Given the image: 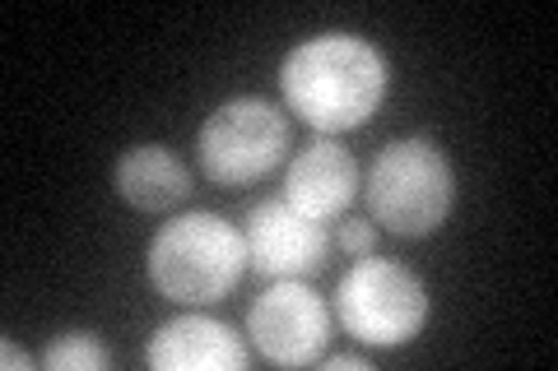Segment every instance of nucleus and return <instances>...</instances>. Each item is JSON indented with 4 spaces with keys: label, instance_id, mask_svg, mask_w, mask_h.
<instances>
[{
    "label": "nucleus",
    "instance_id": "13",
    "mask_svg": "<svg viewBox=\"0 0 558 371\" xmlns=\"http://www.w3.org/2000/svg\"><path fill=\"white\" fill-rule=\"evenodd\" d=\"M0 367H5V371H14V367L28 371V367H43V358H28V353L5 334V339H0Z\"/></svg>",
    "mask_w": 558,
    "mask_h": 371
},
{
    "label": "nucleus",
    "instance_id": "3",
    "mask_svg": "<svg viewBox=\"0 0 558 371\" xmlns=\"http://www.w3.org/2000/svg\"><path fill=\"white\" fill-rule=\"evenodd\" d=\"M363 200L373 223H381L391 237H433L457 200V172L428 135H405L373 158L363 176Z\"/></svg>",
    "mask_w": 558,
    "mask_h": 371
},
{
    "label": "nucleus",
    "instance_id": "6",
    "mask_svg": "<svg viewBox=\"0 0 558 371\" xmlns=\"http://www.w3.org/2000/svg\"><path fill=\"white\" fill-rule=\"evenodd\" d=\"M247 334L266 362L307 367L330 344V307L303 279H270V288L247 307Z\"/></svg>",
    "mask_w": 558,
    "mask_h": 371
},
{
    "label": "nucleus",
    "instance_id": "5",
    "mask_svg": "<svg viewBox=\"0 0 558 371\" xmlns=\"http://www.w3.org/2000/svg\"><path fill=\"white\" fill-rule=\"evenodd\" d=\"M289 158V116L270 98H229L201 121L196 163L215 186H252Z\"/></svg>",
    "mask_w": 558,
    "mask_h": 371
},
{
    "label": "nucleus",
    "instance_id": "8",
    "mask_svg": "<svg viewBox=\"0 0 558 371\" xmlns=\"http://www.w3.org/2000/svg\"><path fill=\"white\" fill-rule=\"evenodd\" d=\"M359 190H363V172L354 153L330 135H317L312 145H303L284 168V200L317 223L340 219Z\"/></svg>",
    "mask_w": 558,
    "mask_h": 371
},
{
    "label": "nucleus",
    "instance_id": "14",
    "mask_svg": "<svg viewBox=\"0 0 558 371\" xmlns=\"http://www.w3.org/2000/svg\"><path fill=\"white\" fill-rule=\"evenodd\" d=\"M326 371H368L373 362L368 358H359V353H322L317 358Z\"/></svg>",
    "mask_w": 558,
    "mask_h": 371
},
{
    "label": "nucleus",
    "instance_id": "12",
    "mask_svg": "<svg viewBox=\"0 0 558 371\" xmlns=\"http://www.w3.org/2000/svg\"><path fill=\"white\" fill-rule=\"evenodd\" d=\"M336 242L344 246L349 256H373L377 251V223H368V219H344Z\"/></svg>",
    "mask_w": 558,
    "mask_h": 371
},
{
    "label": "nucleus",
    "instance_id": "1",
    "mask_svg": "<svg viewBox=\"0 0 558 371\" xmlns=\"http://www.w3.org/2000/svg\"><path fill=\"white\" fill-rule=\"evenodd\" d=\"M391 88L387 57L359 33H312L293 42L279 61V94L284 108L317 135L359 131L377 116Z\"/></svg>",
    "mask_w": 558,
    "mask_h": 371
},
{
    "label": "nucleus",
    "instance_id": "10",
    "mask_svg": "<svg viewBox=\"0 0 558 371\" xmlns=\"http://www.w3.org/2000/svg\"><path fill=\"white\" fill-rule=\"evenodd\" d=\"M112 186L140 214H168V209L186 205L191 196V172L172 149L163 145H135L117 158Z\"/></svg>",
    "mask_w": 558,
    "mask_h": 371
},
{
    "label": "nucleus",
    "instance_id": "7",
    "mask_svg": "<svg viewBox=\"0 0 558 371\" xmlns=\"http://www.w3.org/2000/svg\"><path fill=\"white\" fill-rule=\"evenodd\" d=\"M242 246H247V270L260 279H307L326 264L330 233L326 223L299 214L284 196H270L247 209Z\"/></svg>",
    "mask_w": 558,
    "mask_h": 371
},
{
    "label": "nucleus",
    "instance_id": "11",
    "mask_svg": "<svg viewBox=\"0 0 558 371\" xmlns=\"http://www.w3.org/2000/svg\"><path fill=\"white\" fill-rule=\"evenodd\" d=\"M43 367L47 371H108L112 367V353L102 348L98 334L70 330V334H61V339H51L43 348Z\"/></svg>",
    "mask_w": 558,
    "mask_h": 371
},
{
    "label": "nucleus",
    "instance_id": "9",
    "mask_svg": "<svg viewBox=\"0 0 558 371\" xmlns=\"http://www.w3.org/2000/svg\"><path fill=\"white\" fill-rule=\"evenodd\" d=\"M145 362L154 371H242L247 348H242V334H233L215 316L182 311L149 334Z\"/></svg>",
    "mask_w": 558,
    "mask_h": 371
},
{
    "label": "nucleus",
    "instance_id": "2",
    "mask_svg": "<svg viewBox=\"0 0 558 371\" xmlns=\"http://www.w3.org/2000/svg\"><path fill=\"white\" fill-rule=\"evenodd\" d=\"M242 270H247L242 227L209 214V209H191V214L168 219L149 237V251H145L149 284L178 307L223 302L242 284Z\"/></svg>",
    "mask_w": 558,
    "mask_h": 371
},
{
    "label": "nucleus",
    "instance_id": "4",
    "mask_svg": "<svg viewBox=\"0 0 558 371\" xmlns=\"http://www.w3.org/2000/svg\"><path fill=\"white\" fill-rule=\"evenodd\" d=\"M428 288L400 260L363 256L336 284V321L368 348H405L428 325Z\"/></svg>",
    "mask_w": 558,
    "mask_h": 371
}]
</instances>
